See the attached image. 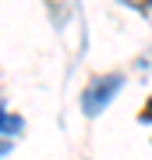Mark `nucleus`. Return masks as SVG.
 Wrapping results in <instances>:
<instances>
[{
  "instance_id": "5",
  "label": "nucleus",
  "mask_w": 152,
  "mask_h": 160,
  "mask_svg": "<svg viewBox=\"0 0 152 160\" xmlns=\"http://www.w3.org/2000/svg\"><path fill=\"white\" fill-rule=\"evenodd\" d=\"M149 4H152V0H149Z\"/></svg>"
},
{
  "instance_id": "3",
  "label": "nucleus",
  "mask_w": 152,
  "mask_h": 160,
  "mask_svg": "<svg viewBox=\"0 0 152 160\" xmlns=\"http://www.w3.org/2000/svg\"><path fill=\"white\" fill-rule=\"evenodd\" d=\"M138 118H141V121H152V100L145 103V107H141V114H138Z\"/></svg>"
},
{
  "instance_id": "4",
  "label": "nucleus",
  "mask_w": 152,
  "mask_h": 160,
  "mask_svg": "<svg viewBox=\"0 0 152 160\" xmlns=\"http://www.w3.org/2000/svg\"><path fill=\"white\" fill-rule=\"evenodd\" d=\"M4 153H11V146H7L4 139H0V157H4Z\"/></svg>"
},
{
  "instance_id": "2",
  "label": "nucleus",
  "mask_w": 152,
  "mask_h": 160,
  "mask_svg": "<svg viewBox=\"0 0 152 160\" xmlns=\"http://www.w3.org/2000/svg\"><path fill=\"white\" fill-rule=\"evenodd\" d=\"M21 125H25V121L18 118V114H11V110L0 107V135H18V132H21Z\"/></svg>"
},
{
  "instance_id": "1",
  "label": "nucleus",
  "mask_w": 152,
  "mask_h": 160,
  "mask_svg": "<svg viewBox=\"0 0 152 160\" xmlns=\"http://www.w3.org/2000/svg\"><path fill=\"white\" fill-rule=\"evenodd\" d=\"M120 86H124V75H103V78H96L89 89H85V96H81V110L89 118H96L99 110L120 92Z\"/></svg>"
}]
</instances>
